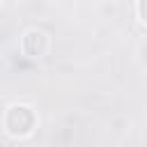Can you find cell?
<instances>
[{
  "label": "cell",
  "instance_id": "cell-1",
  "mask_svg": "<svg viewBox=\"0 0 147 147\" xmlns=\"http://www.w3.org/2000/svg\"><path fill=\"white\" fill-rule=\"evenodd\" d=\"M2 129L11 138H25L37 129V113L28 103H11L5 110Z\"/></svg>",
  "mask_w": 147,
  "mask_h": 147
},
{
  "label": "cell",
  "instance_id": "cell-2",
  "mask_svg": "<svg viewBox=\"0 0 147 147\" xmlns=\"http://www.w3.org/2000/svg\"><path fill=\"white\" fill-rule=\"evenodd\" d=\"M48 48H51V39L41 28H30V30L23 32V37H21L23 55H28L32 60H39V57H44L48 53Z\"/></svg>",
  "mask_w": 147,
  "mask_h": 147
},
{
  "label": "cell",
  "instance_id": "cell-3",
  "mask_svg": "<svg viewBox=\"0 0 147 147\" xmlns=\"http://www.w3.org/2000/svg\"><path fill=\"white\" fill-rule=\"evenodd\" d=\"M136 14H138L140 23L147 25V0H138V2H136Z\"/></svg>",
  "mask_w": 147,
  "mask_h": 147
}]
</instances>
